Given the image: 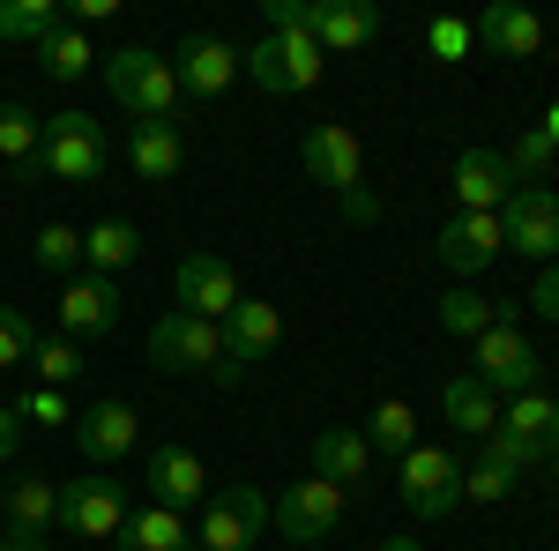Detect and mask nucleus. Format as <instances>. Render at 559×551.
<instances>
[{
	"instance_id": "obj_26",
	"label": "nucleus",
	"mask_w": 559,
	"mask_h": 551,
	"mask_svg": "<svg viewBox=\"0 0 559 551\" xmlns=\"http://www.w3.org/2000/svg\"><path fill=\"white\" fill-rule=\"evenodd\" d=\"M179 157H187V142H179V120H134V134H128V165H134V179H179Z\"/></svg>"
},
{
	"instance_id": "obj_20",
	"label": "nucleus",
	"mask_w": 559,
	"mask_h": 551,
	"mask_svg": "<svg viewBox=\"0 0 559 551\" xmlns=\"http://www.w3.org/2000/svg\"><path fill=\"white\" fill-rule=\"evenodd\" d=\"M173 75H179V97H224L231 75H239V52L224 38H187L179 60H173Z\"/></svg>"
},
{
	"instance_id": "obj_30",
	"label": "nucleus",
	"mask_w": 559,
	"mask_h": 551,
	"mask_svg": "<svg viewBox=\"0 0 559 551\" xmlns=\"http://www.w3.org/2000/svg\"><path fill=\"white\" fill-rule=\"evenodd\" d=\"M90 60H97V52H90V38L75 31V23H60V31H45V38H38V68L52 75V83H83Z\"/></svg>"
},
{
	"instance_id": "obj_19",
	"label": "nucleus",
	"mask_w": 559,
	"mask_h": 551,
	"mask_svg": "<svg viewBox=\"0 0 559 551\" xmlns=\"http://www.w3.org/2000/svg\"><path fill=\"white\" fill-rule=\"evenodd\" d=\"M0 522H8V537L45 544V537L60 529V484H52V477H15L8 500H0Z\"/></svg>"
},
{
	"instance_id": "obj_47",
	"label": "nucleus",
	"mask_w": 559,
	"mask_h": 551,
	"mask_svg": "<svg viewBox=\"0 0 559 551\" xmlns=\"http://www.w3.org/2000/svg\"><path fill=\"white\" fill-rule=\"evenodd\" d=\"M0 551H31V537H8V529H0Z\"/></svg>"
},
{
	"instance_id": "obj_22",
	"label": "nucleus",
	"mask_w": 559,
	"mask_h": 551,
	"mask_svg": "<svg viewBox=\"0 0 559 551\" xmlns=\"http://www.w3.org/2000/svg\"><path fill=\"white\" fill-rule=\"evenodd\" d=\"M500 432L522 440L530 455H545V463H552V455H559V395H545V387L508 395V403H500Z\"/></svg>"
},
{
	"instance_id": "obj_16",
	"label": "nucleus",
	"mask_w": 559,
	"mask_h": 551,
	"mask_svg": "<svg viewBox=\"0 0 559 551\" xmlns=\"http://www.w3.org/2000/svg\"><path fill=\"white\" fill-rule=\"evenodd\" d=\"M60 328L68 336H112L120 328V284L112 276H68L60 284Z\"/></svg>"
},
{
	"instance_id": "obj_35",
	"label": "nucleus",
	"mask_w": 559,
	"mask_h": 551,
	"mask_svg": "<svg viewBox=\"0 0 559 551\" xmlns=\"http://www.w3.org/2000/svg\"><path fill=\"white\" fill-rule=\"evenodd\" d=\"M522 477L508 463H492V455H477V463H463V500H477V507H500L508 492H515Z\"/></svg>"
},
{
	"instance_id": "obj_48",
	"label": "nucleus",
	"mask_w": 559,
	"mask_h": 551,
	"mask_svg": "<svg viewBox=\"0 0 559 551\" xmlns=\"http://www.w3.org/2000/svg\"><path fill=\"white\" fill-rule=\"evenodd\" d=\"M537 128H545V134H552V142H559V105H552V112H545V120H537Z\"/></svg>"
},
{
	"instance_id": "obj_1",
	"label": "nucleus",
	"mask_w": 559,
	"mask_h": 551,
	"mask_svg": "<svg viewBox=\"0 0 559 551\" xmlns=\"http://www.w3.org/2000/svg\"><path fill=\"white\" fill-rule=\"evenodd\" d=\"M105 89L128 105L134 120H173V112H179L173 60L150 52V45H120V52H105Z\"/></svg>"
},
{
	"instance_id": "obj_46",
	"label": "nucleus",
	"mask_w": 559,
	"mask_h": 551,
	"mask_svg": "<svg viewBox=\"0 0 559 551\" xmlns=\"http://www.w3.org/2000/svg\"><path fill=\"white\" fill-rule=\"evenodd\" d=\"M381 551H426V544H418V537H388Z\"/></svg>"
},
{
	"instance_id": "obj_11",
	"label": "nucleus",
	"mask_w": 559,
	"mask_h": 551,
	"mask_svg": "<svg viewBox=\"0 0 559 551\" xmlns=\"http://www.w3.org/2000/svg\"><path fill=\"white\" fill-rule=\"evenodd\" d=\"M500 224H508V254H522V261L559 254V194L552 187H515L508 209H500Z\"/></svg>"
},
{
	"instance_id": "obj_44",
	"label": "nucleus",
	"mask_w": 559,
	"mask_h": 551,
	"mask_svg": "<svg viewBox=\"0 0 559 551\" xmlns=\"http://www.w3.org/2000/svg\"><path fill=\"white\" fill-rule=\"evenodd\" d=\"M15 447H23V418L15 403H0V463H15Z\"/></svg>"
},
{
	"instance_id": "obj_49",
	"label": "nucleus",
	"mask_w": 559,
	"mask_h": 551,
	"mask_svg": "<svg viewBox=\"0 0 559 551\" xmlns=\"http://www.w3.org/2000/svg\"><path fill=\"white\" fill-rule=\"evenodd\" d=\"M552 492H559V477H552Z\"/></svg>"
},
{
	"instance_id": "obj_10",
	"label": "nucleus",
	"mask_w": 559,
	"mask_h": 551,
	"mask_svg": "<svg viewBox=\"0 0 559 551\" xmlns=\"http://www.w3.org/2000/svg\"><path fill=\"white\" fill-rule=\"evenodd\" d=\"M477 366H471V381H485L500 403L508 395H530L537 387V343L522 336V328H492V336H477Z\"/></svg>"
},
{
	"instance_id": "obj_4",
	"label": "nucleus",
	"mask_w": 559,
	"mask_h": 551,
	"mask_svg": "<svg viewBox=\"0 0 559 551\" xmlns=\"http://www.w3.org/2000/svg\"><path fill=\"white\" fill-rule=\"evenodd\" d=\"M395 492H403V507L418 514V522H440V514L463 507V463L448 455V447H411L403 463H395Z\"/></svg>"
},
{
	"instance_id": "obj_12",
	"label": "nucleus",
	"mask_w": 559,
	"mask_h": 551,
	"mask_svg": "<svg viewBox=\"0 0 559 551\" xmlns=\"http://www.w3.org/2000/svg\"><path fill=\"white\" fill-rule=\"evenodd\" d=\"M432 254H440L455 276H463V284H471V276H485L492 261L508 254V224H500V216H463V209H455L448 224H440Z\"/></svg>"
},
{
	"instance_id": "obj_39",
	"label": "nucleus",
	"mask_w": 559,
	"mask_h": 551,
	"mask_svg": "<svg viewBox=\"0 0 559 551\" xmlns=\"http://www.w3.org/2000/svg\"><path fill=\"white\" fill-rule=\"evenodd\" d=\"M471 23H463V15H440V23H432V31H426V52H432V60H463V52H471Z\"/></svg>"
},
{
	"instance_id": "obj_27",
	"label": "nucleus",
	"mask_w": 559,
	"mask_h": 551,
	"mask_svg": "<svg viewBox=\"0 0 559 551\" xmlns=\"http://www.w3.org/2000/svg\"><path fill=\"white\" fill-rule=\"evenodd\" d=\"M440 410H448L455 432H471V440H492V432H500V395H492L485 381H471V373H455V381H448Z\"/></svg>"
},
{
	"instance_id": "obj_14",
	"label": "nucleus",
	"mask_w": 559,
	"mask_h": 551,
	"mask_svg": "<svg viewBox=\"0 0 559 551\" xmlns=\"http://www.w3.org/2000/svg\"><path fill=\"white\" fill-rule=\"evenodd\" d=\"M60 529L68 537H120L128 529V500L112 477H75L60 484Z\"/></svg>"
},
{
	"instance_id": "obj_25",
	"label": "nucleus",
	"mask_w": 559,
	"mask_h": 551,
	"mask_svg": "<svg viewBox=\"0 0 559 551\" xmlns=\"http://www.w3.org/2000/svg\"><path fill=\"white\" fill-rule=\"evenodd\" d=\"M366 469H373V447H366L358 424H329V432L313 440V477H329V484H366Z\"/></svg>"
},
{
	"instance_id": "obj_43",
	"label": "nucleus",
	"mask_w": 559,
	"mask_h": 551,
	"mask_svg": "<svg viewBox=\"0 0 559 551\" xmlns=\"http://www.w3.org/2000/svg\"><path fill=\"white\" fill-rule=\"evenodd\" d=\"M336 209H344V224H381V202H373L366 187H358V194H344Z\"/></svg>"
},
{
	"instance_id": "obj_7",
	"label": "nucleus",
	"mask_w": 559,
	"mask_h": 551,
	"mask_svg": "<svg viewBox=\"0 0 559 551\" xmlns=\"http://www.w3.org/2000/svg\"><path fill=\"white\" fill-rule=\"evenodd\" d=\"M269 529V500L254 484H224L202 500V522H194V551H247Z\"/></svg>"
},
{
	"instance_id": "obj_23",
	"label": "nucleus",
	"mask_w": 559,
	"mask_h": 551,
	"mask_svg": "<svg viewBox=\"0 0 559 551\" xmlns=\"http://www.w3.org/2000/svg\"><path fill=\"white\" fill-rule=\"evenodd\" d=\"M485 52H500V60H530L537 45H545V23H537V8H515V0H492L485 15H477L471 31Z\"/></svg>"
},
{
	"instance_id": "obj_42",
	"label": "nucleus",
	"mask_w": 559,
	"mask_h": 551,
	"mask_svg": "<svg viewBox=\"0 0 559 551\" xmlns=\"http://www.w3.org/2000/svg\"><path fill=\"white\" fill-rule=\"evenodd\" d=\"M530 313H537V321H559V261H545V268H537V291H530Z\"/></svg>"
},
{
	"instance_id": "obj_41",
	"label": "nucleus",
	"mask_w": 559,
	"mask_h": 551,
	"mask_svg": "<svg viewBox=\"0 0 559 551\" xmlns=\"http://www.w3.org/2000/svg\"><path fill=\"white\" fill-rule=\"evenodd\" d=\"M269 31H313V0H261Z\"/></svg>"
},
{
	"instance_id": "obj_28",
	"label": "nucleus",
	"mask_w": 559,
	"mask_h": 551,
	"mask_svg": "<svg viewBox=\"0 0 559 551\" xmlns=\"http://www.w3.org/2000/svg\"><path fill=\"white\" fill-rule=\"evenodd\" d=\"M134 254H142V239H134V224H120V216H105L97 231H83L90 276H112V284H120V268H134Z\"/></svg>"
},
{
	"instance_id": "obj_9",
	"label": "nucleus",
	"mask_w": 559,
	"mask_h": 551,
	"mask_svg": "<svg viewBox=\"0 0 559 551\" xmlns=\"http://www.w3.org/2000/svg\"><path fill=\"white\" fill-rule=\"evenodd\" d=\"M299 165H306V179H321L336 202L366 187V149H358V134H350L344 120H321V128H306Z\"/></svg>"
},
{
	"instance_id": "obj_5",
	"label": "nucleus",
	"mask_w": 559,
	"mask_h": 551,
	"mask_svg": "<svg viewBox=\"0 0 559 551\" xmlns=\"http://www.w3.org/2000/svg\"><path fill=\"white\" fill-rule=\"evenodd\" d=\"M38 171H45V179H68V187H90V179L105 171V134H97V120H90V112H60V120H45Z\"/></svg>"
},
{
	"instance_id": "obj_31",
	"label": "nucleus",
	"mask_w": 559,
	"mask_h": 551,
	"mask_svg": "<svg viewBox=\"0 0 559 551\" xmlns=\"http://www.w3.org/2000/svg\"><path fill=\"white\" fill-rule=\"evenodd\" d=\"M366 447H373V455H395V463H403V455H411V447H418V410H411V403H395V395H388L381 410H373V418H366Z\"/></svg>"
},
{
	"instance_id": "obj_6",
	"label": "nucleus",
	"mask_w": 559,
	"mask_h": 551,
	"mask_svg": "<svg viewBox=\"0 0 559 551\" xmlns=\"http://www.w3.org/2000/svg\"><path fill=\"white\" fill-rule=\"evenodd\" d=\"M276 336H284V321H276V306L269 298H239L231 306V321H224V358H216V387H239L247 373H254L261 358L276 350Z\"/></svg>"
},
{
	"instance_id": "obj_21",
	"label": "nucleus",
	"mask_w": 559,
	"mask_h": 551,
	"mask_svg": "<svg viewBox=\"0 0 559 551\" xmlns=\"http://www.w3.org/2000/svg\"><path fill=\"white\" fill-rule=\"evenodd\" d=\"M134 432H142V418H134L128 403H97V410H75V447H83V463H120L134 447Z\"/></svg>"
},
{
	"instance_id": "obj_40",
	"label": "nucleus",
	"mask_w": 559,
	"mask_h": 551,
	"mask_svg": "<svg viewBox=\"0 0 559 551\" xmlns=\"http://www.w3.org/2000/svg\"><path fill=\"white\" fill-rule=\"evenodd\" d=\"M477 455H492V463H508L515 477H530V469L545 463V455H530L522 440H508V432H492V440H477Z\"/></svg>"
},
{
	"instance_id": "obj_32",
	"label": "nucleus",
	"mask_w": 559,
	"mask_h": 551,
	"mask_svg": "<svg viewBox=\"0 0 559 551\" xmlns=\"http://www.w3.org/2000/svg\"><path fill=\"white\" fill-rule=\"evenodd\" d=\"M68 15H60V0H0V38H23L38 45L45 31H60Z\"/></svg>"
},
{
	"instance_id": "obj_37",
	"label": "nucleus",
	"mask_w": 559,
	"mask_h": 551,
	"mask_svg": "<svg viewBox=\"0 0 559 551\" xmlns=\"http://www.w3.org/2000/svg\"><path fill=\"white\" fill-rule=\"evenodd\" d=\"M15 418H31V424H75V410H68V387H31L23 403H15Z\"/></svg>"
},
{
	"instance_id": "obj_45",
	"label": "nucleus",
	"mask_w": 559,
	"mask_h": 551,
	"mask_svg": "<svg viewBox=\"0 0 559 551\" xmlns=\"http://www.w3.org/2000/svg\"><path fill=\"white\" fill-rule=\"evenodd\" d=\"M112 8H120V0H75V15H68V23H75V31H83V23H105V15H112Z\"/></svg>"
},
{
	"instance_id": "obj_33",
	"label": "nucleus",
	"mask_w": 559,
	"mask_h": 551,
	"mask_svg": "<svg viewBox=\"0 0 559 551\" xmlns=\"http://www.w3.org/2000/svg\"><path fill=\"white\" fill-rule=\"evenodd\" d=\"M38 134L45 120L31 105H0V165H38Z\"/></svg>"
},
{
	"instance_id": "obj_17",
	"label": "nucleus",
	"mask_w": 559,
	"mask_h": 551,
	"mask_svg": "<svg viewBox=\"0 0 559 551\" xmlns=\"http://www.w3.org/2000/svg\"><path fill=\"white\" fill-rule=\"evenodd\" d=\"M381 38V8L373 0H313V45L336 60V52H358V45Z\"/></svg>"
},
{
	"instance_id": "obj_15",
	"label": "nucleus",
	"mask_w": 559,
	"mask_h": 551,
	"mask_svg": "<svg viewBox=\"0 0 559 551\" xmlns=\"http://www.w3.org/2000/svg\"><path fill=\"white\" fill-rule=\"evenodd\" d=\"M515 187L522 179L508 171L500 149H463V157H455V202H463V216H500Z\"/></svg>"
},
{
	"instance_id": "obj_8",
	"label": "nucleus",
	"mask_w": 559,
	"mask_h": 551,
	"mask_svg": "<svg viewBox=\"0 0 559 551\" xmlns=\"http://www.w3.org/2000/svg\"><path fill=\"white\" fill-rule=\"evenodd\" d=\"M216 358H224V328L202 321V313H165L157 328H150V366L157 373H216Z\"/></svg>"
},
{
	"instance_id": "obj_13",
	"label": "nucleus",
	"mask_w": 559,
	"mask_h": 551,
	"mask_svg": "<svg viewBox=\"0 0 559 551\" xmlns=\"http://www.w3.org/2000/svg\"><path fill=\"white\" fill-rule=\"evenodd\" d=\"M239 268L224 254H187L179 261V313H202V321H231V306H239Z\"/></svg>"
},
{
	"instance_id": "obj_34",
	"label": "nucleus",
	"mask_w": 559,
	"mask_h": 551,
	"mask_svg": "<svg viewBox=\"0 0 559 551\" xmlns=\"http://www.w3.org/2000/svg\"><path fill=\"white\" fill-rule=\"evenodd\" d=\"M31 373H38V387H68L75 373H83V350L68 336H38L31 343Z\"/></svg>"
},
{
	"instance_id": "obj_29",
	"label": "nucleus",
	"mask_w": 559,
	"mask_h": 551,
	"mask_svg": "<svg viewBox=\"0 0 559 551\" xmlns=\"http://www.w3.org/2000/svg\"><path fill=\"white\" fill-rule=\"evenodd\" d=\"M120 551H194V529H187L173 507H142V514H128Z\"/></svg>"
},
{
	"instance_id": "obj_36",
	"label": "nucleus",
	"mask_w": 559,
	"mask_h": 551,
	"mask_svg": "<svg viewBox=\"0 0 559 551\" xmlns=\"http://www.w3.org/2000/svg\"><path fill=\"white\" fill-rule=\"evenodd\" d=\"M31 261H38L45 276H68V268L83 261V231H68V224H45L38 239H31Z\"/></svg>"
},
{
	"instance_id": "obj_18",
	"label": "nucleus",
	"mask_w": 559,
	"mask_h": 551,
	"mask_svg": "<svg viewBox=\"0 0 559 551\" xmlns=\"http://www.w3.org/2000/svg\"><path fill=\"white\" fill-rule=\"evenodd\" d=\"M194 500H210V469L194 447H157L150 455V507H194Z\"/></svg>"
},
{
	"instance_id": "obj_3",
	"label": "nucleus",
	"mask_w": 559,
	"mask_h": 551,
	"mask_svg": "<svg viewBox=\"0 0 559 551\" xmlns=\"http://www.w3.org/2000/svg\"><path fill=\"white\" fill-rule=\"evenodd\" d=\"M239 68H247L254 89H269V97H299V89L321 83L329 52L313 45V31H269L254 52H239Z\"/></svg>"
},
{
	"instance_id": "obj_2",
	"label": "nucleus",
	"mask_w": 559,
	"mask_h": 551,
	"mask_svg": "<svg viewBox=\"0 0 559 551\" xmlns=\"http://www.w3.org/2000/svg\"><path fill=\"white\" fill-rule=\"evenodd\" d=\"M269 522H276V537L284 544H329L336 529H344V484H329V477H292L276 500H269Z\"/></svg>"
},
{
	"instance_id": "obj_38",
	"label": "nucleus",
	"mask_w": 559,
	"mask_h": 551,
	"mask_svg": "<svg viewBox=\"0 0 559 551\" xmlns=\"http://www.w3.org/2000/svg\"><path fill=\"white\" fill-rule=\"evenodd\" d=\"M31 343H38V328H31L15 306H0V373H8V366H31Z\"/></svg>"
},
{
	"instance_id": "obj_24",
	"label": "nucleus",
	"mask_w": 559,
	"mask_h": 551,
	"mask_svg": "<svg viewBox=\"0 0 559 551\" xmlns=\"http://www.w3.org/2000/svg\"><path fill=\"white\" fill-rule=\"evenodd\" d=\"M440 328L463 343L492 336V328H515V298H485L477 284H455V291L440 298Z\"/></svg>"
}]
</instances>
